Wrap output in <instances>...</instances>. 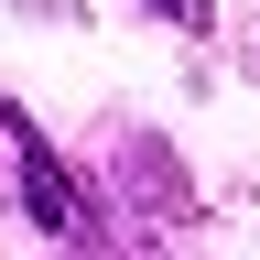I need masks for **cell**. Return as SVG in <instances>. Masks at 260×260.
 I'll use <instances>...</instances> for the list:
<instances>
[{
    "instance_id": "obj_1",
    "label": "cell",
    "mask_w": 260,
    "mask_h": 260,
    "mask_svg": "<svg viewBox=\"0 0 260 260\" xmlns=\"http://www.w3.org/2000/svg\"><path fill=\"white\" fill-rule=\"evenodd\" d=\"M152 11H162V22H184V32H195V22H206V0H152Z\"/></svg>"
}]
</instances>
